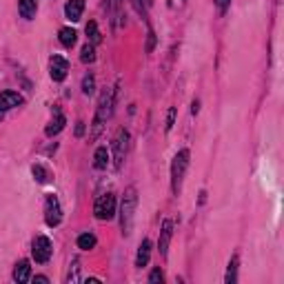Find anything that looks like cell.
<instances>
[{
  "label": "cell",
  "mask_w": 284,
  "mask_h": 284,
  "mask_svg": "<svg viewBox=\"0 0 284 284\" xmlns=\"http://www.w3.org/2000/svg\"><path fill=\"white\" fill-rule=\"evenodd\" d=\"M111 113H113V91L107 89V91H103V96L98 100V109H96V116H93V123H91V140H96L100 136V131L105 129Z\"/></svg>",
  "instance_id": "cell-1"
},
{
  "label": "cell",
  "mask_w": 284,
  "mask_h": 284,
  "mask_svg": "<svg viewBox=\"0 0 284 284\" xmlns=\"http://www.w3.org/2000/svg\"><path fill=\"white\" fill-rule=\"evenodd\" d=\"M136 207H138V191L133 187H129L125 191L123 205H120V229H123V235H131L133 218H136Z\"/></svg>",
  "instance_id": "cell-2"
},
{
  "label": "cell",
  "mask_w": 284,
  "mask_h": 284,
  "mask_svg": "<svg viewBox=\"0 0 284 284\" xmlns=\"http://www.w3.org/2000/svg\"><path fill=\"white\" fill-rule=\"evenodd\" d=\"M189 158H191L189 149H180L171 162V191L175 195H178L180 189H182V180H185V173H187V167H189Z\"/></svg>",
  "instance_id": "cell-3"
},
{
  "label": "cell",
  "mask_w": 284,
  "mask_h": 284,
  "mask_svg": "<svg viewBox=\"0 0 284 284\" xmlns=\"http://www.w3.org/2000/svg\"><path fill=\"white\" fill-rule=\"evenodd\" d=\"M93 213H96L98 220H111L116 215V195L113 193L100 195L96 205H93Z\"/></svg>",
  "instance_id": "cell-4"
},
{
  "label": "cell",
  "mask_w": 284,
  "mask_h": 284,
  "mask_svg": "<svg viewBox=\"0 0 284 284\" xmlns=\"http://www.w3.org/2000/svg\"><path fill=\"white\" fill-rule=\"evenodd\" d=\"M127 151H129V131L120 129L116 133V138H113V165H116V169L123 167Z\"/></svg>",
  "instance_id": "cell-5"
},
{
  "label": "cell",
  "mask_w": 284,
  "mask_h": 284,
  "mask_svg": "<svg viewBox=\"0 0 284 284\" xmlns=\"http://www.w3.org/2000/svg\"><path fill=\"white\" fill-rule=\"evenodd\" d=\"M51 253H53L51 240L47 238V235H36V240H33V247H31L33 260H36L38 265H45V262H49Z\"/></svg>",
  "instance_id": "cell-6"
},
{
  "label": "cell",
  "mask_w": 284,
  "mask_h": 284,
  "mask_svg": "<svg viewBox=\"0 0 284 284\" xmlns=\"http://www.w3.org/2000/svg\"><path fill=\"white\" fill-rule=\"evenodd\" d=\"M63 220V209H60V200L53 193L47 195L45 200V222L49 227H58Z\"/></svg>",
  "instance_id": "cell-7"
},
{
  "label": "cell",
  "mask_w": 284,
  "mask_h": 284,
  "mask_svg": "<svg viewBox=\"0 0 284 284\" xmlns=\"http://www.w3.org/2000/svg\"><path fill=\"white\" fill-rule=\"evenodd\" d=\"M67 73H69V63H67L63 56H51V60H49V76H51V80L63 83V80L67 78Z\"/></svg>",
  "instance_id": "cell-8"
},
{
  "label": "cell",
  "mask_w": 284,
  "mask_h": 284,
  "mask_svg": "<svg viewBox=\"0 0 284 284\" xmlns=\"http://www.w3.org/2000/svg\"><path fill=\"white\" fill-rule=\"evenodd\" d=\"M23 105V96L16 91H3L0 93V120H3V113L9 109H16V107Z\"/></svg>",
  "instance_id": "cell-9"
},
{
  "label": "cell",
  "mask_w": 284,
  "mask_h": 284,
  "mask_svg": "<svg viewBox=\"0 0 284 284\" xmlns=\"http://www.w3.org/2000/svg\"><path fill=\"white\" fill-rule=\"evenodd\" d=\"M171 235H173V222L171 220H165V222H162V229H160V240H158V251H160V255H167L169 242H171Z\"/></svg>",
  "instance_id": "cell-10"
},
{
  "label": "cell",
  "mask_w": 284,
  "mask_h": 284,
  "mask_svg": "<svg viewBox=\"0 0 284 284\" xmlns=\"http://www.w3.org/2000/svg\"><path fill=\"white\" fill-rule=\"evenodd\" d=\"M83 11H85V0H67V5H65V16H67V20H71V23H78V20L83 18Z\"/></svg>",
  "instance_id": "cell-11"
},
{
  "label": "cell",
  "mask_w": 284,
  "mask_h": 284,
  "mask_svg": "<svg viewBox=\"0 0 284 284\" xmlns=\"http://www.w3.org/2000/svg\"><path fill=\"white\" fill-rule=\"evenodd\" d=\"M13 280H16L18 284H25V282L31 280V265H29V260L16 262V267H13Z\"/></svg>",
  "instance_id": "cell-12"
},
{
  "label": "cell",
  "mask_w": 284,
  "mask_h": 284,
  "mask_svg": "<svg viewBox=\"0 0 284 284\" xmlns=\"http://www.w3.org/2000/svg\"><path fill=\"white\" fill-rule=\"evenodd\" d=\"M18 11L25 20H33L38 11V0H18Z\"/></svg>",
  "instance_id": "cell-13"
},
{
  "label": "cell",
  "mask_w": 284,
  "mask_h": 284,
  "mask_svg": "<svg viewBox=\"0 0 284 284\" xmlns=\"http://www.w3.org/2000/svg\"><path fill=\"white\" fill-rule=\"evenodd\" d=\"M149 258H151V242L149 240H142L140 247H138V255H136V267L142 269L149 265Z\"/></svg>",
  "instance_id": "cell-14"
},
{
  "label": "cell",
  "mask_w": 284,
  "mask_h": 284,
  "mask_svg": "<svg viewBox=\"0 0 284 284\" xmlns=\"http://www.w3.org/2000/svg\"><path fill=\"white\" fill-rule=\"evenodd\" d=\"M65 125H67V118H65L63 113L58 111V113H56V118H53L51 123H49V127H47V129H45V133H47V136H49V138H53V136H58V133L65 129Z\"/></svg>",
  "instance_id": "cell-15"
},
{
  "label": "cell",
  "mask_w": 284,
  "mask_h": 284,
  "mask_svg": "<svg viewBox=\"0 0 284 284\" xmlns=\"http://www.w3.org/2000/svg\"><path fill=\"white\" fill-rule=\"evenodd\" d=\"M109 7H111V20H113V25H116V29H118V27H123V25H125V16H123V0H109Z\"/></svg>",
  "instance_id": "cell-16"
},
{
  "label": "cell",
  "mask_w": 284,
  "mask_h": 284,
  "mask_svg": "<svg viewBox=\"0 0 284 284\" xmlns=\"http://www.w3.org/2000/svg\"><path fill=\"white\" fill-rule=\"evenodd\" d=\"M76 38H78V33H76V29H71V27H63V29L58 31V40L63 47H73L76 45Z\"/></svg>",
  "instance_id": "cell-17"
},
{
  "label": "cell",
  "mask_w": 284,
  "mask_h": 284,
  "mask_svg": "<svg viewBox=\"0 0 284 284\" xmlns=\"http://www.w3.org/2000/svg\"><path fill=\"white\" fill-rule=\"evenodd\" d=\"M109 165V151H107V147H98L96 153H93V169H107Z\"/></svg>",
  "instance_id": "cell-18"
},
{
  "label": "cell",
  "mask_w": 284,
  "mask_h": 284,
  "mask_svg": "<svg viewBox=\"0 0 284 284\" xmlns=\"http://www.w3.org/2000/svg\"><path fill=\"white\" fill-rule=\"evenodd\" d=\"M96 235L93 233H83V235H78V249L80 251H91L93 247H96Z\"/></svg>",
  "instance_id": "cell-19"
},
{
  "label": "cell",
  "mask_w": 284,
  "mask_h": 284,
  "mask_svg": "<svg viewBox=\"0 0 284 284\" xmlns=\"http://www.w3.org/2000/svg\"><path fill=\"white\" fill-rule=\"evenodd\" d=\"M225 282H227V284H235V282H238V253H235L233 258H231V262H229Z\"/></svg>",
  "instance_id": "cell-20"
},
{
  "label": "cell",
  "mask_w": 284,
  "mask_h": 284,
  "mask_svg": "<svg viewBox=\"0 0 284 284\" xmlns=\"http://www.w3.org/2000/svg\"><path fill=\"white\" fill-rule=\"evenodd\" d=\"M87 38H89V43L96 47L100 40H103V36H100V31H98V25H96V20H89L87 23Z\"/></svg>",
  "instance_id": "cell-21"
},
{
  "label": "cell",
  "mask_w": 284,
  "mask_h": 284,
  "mask_svg": "<svg viewBox=\"0 0 284 284\" xmlns=\"http://www.w3.org/2000/svg\"><path fill=\"white\" fill-rule=\"evenodd\" d=\"M31 173H33V178H36V182H40V185L49 182V171H47L43 165H33L31 167Z\"/></svg>",
  "instance_id": "cell-22"
},
{
  "label": "cell",
  "mask_w": 284,
  "mask_h": 284,
  "mask_svg": "<svg viewBox=\"0 0 284 284\" xmlns=\"http://www.w3.org/2000/svg\"><path fill=\"white\" fill-rule=\"evenodd\" d=\"M80 60L87 65V63H93L96 60V47H93L91 43H87L85 47H83V53H80Z\"/></svg>",
  "instance_id": "cell-23"
},
{
  "label": "cell",
  "mask_w": 284,
  "mask_h": 284,
  "mask_svg": "<svg viewBox=\"0 0 284 284\" xmlns=\"http://www.w3.org/2000/svg\"><path fill=\"white\" fill-rule=\"evenodd\" d=\"M93 91H96V78H93V76H85V80H83V93H85V96H91Z\"/></svg>",
  "instance_id": "cell-24"
},
{
  "label": "cell",
  "mask_w": 284,
  "mask_h": 284,
  "mask_svg": "<svg viewBox=\"0 0 284 284\" xmlns=\"http://www.w3.org/2000/svg\"><path fill=\"white\" fill-rule=\"evenodd\" d=\"M80 260H73L71 262V269H69V275H67V282H80Z\"/></svg>",
  "instance_id": "cell-25"
},
{
  "label": "cell",
  "mask_w": 284,
  "mask_h": 284,
  "mask_svg": "<svg viewBox=\"0 0 284 284\" xmlns=\"http://www.w3.org/2000/svg\"><path fill=\"white\" fill-rule=\"evenodd\" d=\"M133 7H136V11L140 13L142 18H147V11H149V7H151V0H133Z\"/></svg>",
  "instance_id": "cell-26"
},
{
  "label": "cell",
  "mask_w": 284,
  "mask_h": 284,
  "mask_svg": "<svg viewBox=\"0 0 284 284\" xmlns=\"http://www.w3.org/2000/svg\"><path fill=\"white\" fill-rule=\"evenodd\" d=\"M175 113H178V109H175V107H171V109H169V113H167L165 131H171V127H173V123H175Z\"/></svg>",
  "instance_id": "cell-27"
},
{
  "label": "cell",
  "mask_w": 284,
  "mask_h": 284,
  "mask_svg": "<svg viewBox=\"0 0 284 284\" xmlns=\"http://www.w3.org/2000/svg\"><path fill=\"white\" fill-rule=\"evenodd\" d=\"M162 280H165V273H162L160 269H153L151 275H149V282L155 284V282H162Z\"/></svg>",
  "instance_id": "cell-28"
},
{
  "label": "cell",
  "mask_w": 284,
  "mask_h": 284,
  "mask_svg": "<svg viewBox=\"0 0 284 284\" xmlns=\"http://www.w3.org/2000/svg\"><path fill=\"white\" fill-rule=\"evenodd\" d=\"M153 47H155V33H153V29H149V40H147V51L151 53L153 51Z\"/></svg>",
  "instance_id": "cell-29"
},
{
  "label": "cell",
  "mask_w": 284,
  "mask_h": 284,
  "mask_svg": "<svg viewBox=\"0 0 284 284\" xmlns=\"http://www.w3.org/2000/svg\"><path fill=\"white\" fill-rule=\"evenodd\" d=\"M229 5H231V0H215V7H218L220 13H225L229 9Z\"/></svg>",
  "instance_id": "cell-30"
},
{
  "label": "cell",
  "mask_w": 284,
  "mask_h": 284,
  "mask_svg": "<svg viewBox=\"0 0 284 284\" xmlns=\"http://www.w3.org/2000/svg\"><path fill=\"white\" fill-rule=\"evenodd\" d=\"M85 136V123H78L76 125V138H83Z\"/></svg>",
  "instance_id": "cell-31"
},
{
  "label": "cell",
  "mask_w": 284,
  "mask_h": 284,
  "mask_svg": "<svg viewBox=\"0 0 284 284\" xmlns=\"http://www.w3.org/2000/svg\"><path fill=\"white\" fill-rule=\"evenodd\" d=\"M198 111H200V103H198V100H193V105H191V113L195 116Z\"/></svg>",
  "instance_id": "cell-32"
},
{
  "label": "cell",
  "mask_w": 284,
  "mask_h": 284,
  "mask_svg": "<svg viewBox=\"0 0 284 284\" xmlns=\"http://www.w3.org/2000/svg\"><path fill=\"white\" fill-rule=\"evenodd\" d=\"M33 282H40V284H47V282H49V278H45V275H36V278H33Z\"/></svg>",
  "instance_id": "cell-33"
},
{
  "label": "cell",
  "mask_w": 284,
  "mask_h": 284,
  "mask_svg": "<svg viewBox=\"0 0 284 284\" xmlns=\"http://www.w3.org/2000/svg\"><path fill=\"white\" fill-rule=\"evenodd\" d=\"M205 200H207V191H200V205H205Z\"/></svg>",
  "instance_id": "cell-34"
}]
</instances>
